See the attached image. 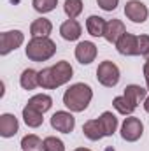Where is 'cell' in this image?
Here are the masks:
<instances>
[{
	"instance_id": "1",
	"label": "cell",
	"mask_w": 149,
	"mask_h": 151,
	"mask_svg": "<svg viewBox=\"0 0 149 151\" xmlns=\"http://www.w3.org/2000/svg\"><path fill=\"white\" fill-rule=\"evenodd\" d=\"M72 72L74 70H72L70 63L65 62V60H62L56 65L47 67V69H42L39 72V86L47 88V90H54V88L69 83L70 77H72Z\"/></svg>"
},
{
	"instance_id": "2",
	"label": "cell",
	"mask_w": 149,
	"mask_h": 151,
	"mask_svg": "<svg viewBox=\"0 0 149 151\" xmlns=\"http://www.w3.org/2000/svg\"><path fill=\"white\" fill-rule=\"evenodd\" d=\"M91 99H93V91H91V88H90L88 84H84V83L72 84V86L63 93V104H65L70 111H74V113L84 111V109L90 106Z\"/></svg>"
},
{
	"instance_id": "3",
	"label": "cell",
	"mask_w": 149,
	"mask_h": 151,
	"mask_svg": "<svg viewBox=\"0 0 149 151\" xmlns=\"http://www.w3.org/2000/svg\"><path fill=\"white\" fill-rule=\"evenodd\" d=\"M25 53L32 62H46L56 53V44L49 37H34L27 44Z\"/></svg>"
},
{
	"instance_id": "4",
	"label": "cell",
	"mask_w": 149,
	"mask_h": 151,
	"mask_svg": "<svg viewBox=\"0 0 149 151\" xmlns=\"http://www.w3.org/2000/svg\"><path fill=\"white\" fill-rule=\"evenodd\" d=\"M97 79H98L100 84H104V86H107V88H112V86H116L117 81H119V69L116 67V63L105 60V62H102V63L98 65V69H97Z\"/></svg>"
},
{
	"instance_id": "5",
	"label": "cell",
	"mask_w": 149,
	"mask_h": 151,
	"mask_svg": "<svg viewBox=\"0 0 149 151\" xmlns=\"http://www.w3.org/2000/svg\"><path fill=\"white\" fill-rule=\"evenodd\" d=\"M142 132H144V125H142V121L139 118H133V116L126 118L123 121V125H121V137L125 141H128V142L139 141Z\"/></svg>"
},
{
	"instance_id": "6",
	"label": "cell",
	"mask_w": 149,
	"mask_h": 151,
	"mask_svg": "<svg viewBox=\"0 0 149 151\" xmlns=\"http://www.w3.org/2000/svg\"><path fill=\"white\" fill-rule=\"evenodd\" d=\"M25 40V35L19 30H11V32H4L0 35V55H9L12 49L19 47Z\"/></svg>"
},
{
	"instance_id": "7",
	"label": "cell",
	"mask_w": 149,
	"mask_h": 151,
	"mask_svg": "<svg viewBox=\"0 0 149 151\" xmlns=\"http://www.w3.org/2000/svg\"><path fill=\"white\" fill-rule=\"evenodd\" d=\"M116 47L121 55L126 56H139V35L133 34H123L119 40L116 42Z\"/></svg>"
},
{
	"instance_id": "8",
	"label": "cell",
	"mask_w": 149,
	"mask_h": 151,
	"mask_svg": "<svg viewBox=\"0 0 149 151\" xmlns=\"http://www.w3.org/2000/svg\"><path fill=\"white\" fill-rule=\"evenodd\" d=\"M51 127L62 134H70L75 127V119L70 113L65 111H58L51 116Z\"/></svg>"
},
{
	"instance_id": "9",
	"label": "cell",
	"mask_w": 149,
	"mask_h": 151,
	"mask_svg": "<svg viewBox=\"0 0 149 151\" xmlns=\"http://www.w3.org/2000/svg\"><path fill=\"white\" fill-rule=\"evenodd\" d=\"M125 14H126V18L132 19L133 23H144V21L148 19L149 11L142 2H139V0H130V2H126V5H125Z\"/></svg>"
},
{
	"instance_id": "10",
	"label": "cell",
	"mask_w": 149,
	"mask_h": 151,
	"mask_svg": "<svg viewBox=\"0 0 149 151\" xmlns=\"http://www.w3.org/2000/svg\"><path fill=\"white\" fill-rule=\"evenodd\" d=\"M97 56V46L90 40H84V42H79L77 47H75V58L79 60V63L82 65H88L95 60Z\"/></svg>"
},
{
	"instance_id": "11",
	"label": "cell",
	"mask_w": 149,
	"mask_h": 151,
	"mask_svg": "<svg viewBox=\"0 0 149 151\" xmlns=\"http://www.w3.org/2000/svg\"><path fill=\"white\" fill-rule=\"evenodd\" d=\"M123 34H126V28H125L123 21H119V19H111V21L105 23V32H104L105 40H109V42H114V44H116Z\"/></svg>"
},
{
	"instance_id": "12",
	"label": "cell",
	"mask_w": 149,
	"mask_h": 151,
	"mask_svg": "<svg viewBox=\"0 0 149 151\" xmlns=\"http://www.w3.org/2000/svg\"><path fill=\"white\" fill-rule=\"evenodd\" d=\"M18 128H19L18 119L12 114H2L0 116V135L2 137H12V135H16Z\"/></svg>"
},
{
	"instance_id": "13",
	"label": "cell",
	"mask_w": 149,
	"mask_h": 151,
	"mask_svg": "<svg viewBox=\"0 0 149 151\" xmlns=\"http://www.w3.org/2000/svg\"><path fill=\"white\" fill-rule=\"evenodd\" d=\"M82 132H84V135H86L90 141H100L102 137H105L104 128H102V125H100L98 119H90V121H86L84 127H82Z\"/></svg>"
},
{
	"instance_id": "14",
	"label": "cell",
	"mask_w": 149,
	"mask_h": 151,
	"mask_svg": "<svg viewBox=\"0 0 149 151\" xmlns=\"http://www.w3.org/2000/svg\"><path fill=\"white\" fill-rule=\"evenodd\" d=\"M60 34L65 40H75V39L81 37V25L75 19H67L60 27Z\"/></svg>"
},
{
	"instance_id": "15",
	"label": "cell",
	"mask_w": 149,
	"mask_h": 151,
	"mask_svg": "<svg viewBox=\"0 0 149 151\" xmlns=\"http://www.w3.org/2000/svg\"><path fill=\"white\" fill-rule=\"evenodd\" d=\"M105 19L100 18V16H90L86 19V28H88V34L93 35V37H102L104 32H105Z\"/></svg>"
},
{
	"instance_id": "16",
	"label": "cell",
	"mask_w": 149,
	"mask_h": 151,
	"mask_svg": "<svg viewBox=\"0 0 149 151\" xmlns=\"http://www.w3.org/2000/svg\"><path fill=\"white\" fill-rule=\"evenodd\" d=\"M51 30H53V25H51V21L46 19V18L35 19V21L32 23V27H30L32 37H47V35L51 34Z\"/></svg>"
},
{
	"instance_id": "17",
	"label": "cell",
	"mask_w": 149,
	"mask_h": 151,
	"mask_svg": "<svg viewBox=\"0 0 149 151\" xmlns=\"http://www.w3.org/2000/svg\"><path fill=\"white\" fill-rule=\"evenodd\" d=\"M146 93H148V90H144L142 86L130 84V86H126V88H125V93H123V95H125L132 104L139 106L142 100H146Z\"/></svg>"
},
{
	"instance_id": "18",
	"label": "cell",
	"mask_w": 149,
	"mask_h": 151,
	"mask_svg": "<svg viewBox=\"0 0 149 151\" xmlns=\"http://www.w3.org/2000/svg\"><path fill=\"white\" fill-rule=\"evenodd\" d=\"M28 106L34 107L35 111H39V113L44 114L46 111L51 109V106H53V99H51L49 95H35V97H32V99L28 100Z\"/></svg>"
},
{
	"instance_id": "19",
	"label": "cell",
	"mask_w": 149,
	"mask_h": 151,
	"mask_svg": "<svg viewBox=\"0 0 149 151\" xmlns=\"http://www.w3.org/2000/svg\"><path fill=\"white\" fill-rule=\"evenodd\" d=\"M98 121H100V125H102L105 135H112V134L116 132V128H117V118L112 113H109V111L102 113V116L98 118Z\"/></svg>"
},
{
	"instance_id": "20",
	"label": "cell",
	"mask_w": 149,
	"mask_h": 151,
	"mask_svg": "<svg viewBox=\"0 0 149 151\" xmlns=\"http://www.w3.org/2000/svg\"><path fill=\"white\" fill-rule=\"evenodd\" d=\"M23 119H25V123H27L28 127H32V128L40 127V125H42V121H44L42 113L35 111V109H34V107H30V106H27V107L23 109Z\"/></svg>"
},
{
	"instance_id": "21",
	"label": "cell",
	"mask_w": 149,
	"mask_h": 151,
	"mask_svg": "<svg viewBox=\"0 0 149 151\" xmlns=\"http://www.w3.org/2000/svg\"><path fill=\"white\" fill-rule=\"evenodd\" d=\"M19 83L25 90H35L39 86V72H35L34 69L23 70V74L19 77Z\"/></svg>"
},
{
	"instance_id": "22",
	"label": "cell",
	"mask_w": 149,
	"mask_h": 151,
	"mask_svg": "<svg viewBox=\"0 0 149 151\" xmlns=\"http://www.w3.org/2000/svg\"><path fill=\"white\" fill-rule=\"evenodd\" d=\"M21 148L25 151H44V141H40L37 135L30 134L21 139Z\"/></svg>"
},
{
	"instance_id": "23",
	"label": "cell",
	"mask_w": 149,
	"mask_h": 151,
	"mask_svg": "<svg viewBox=\"0 0 149 151\" xmlns=\"http://www.w3.org/2000/svg\"><path fill=\"white\" fill-rule=\"evenodd\" d=\"M112 106L116 107V111L121 114H132L135 109H137V106L135 104H132L125 95H121V97H116L114 100H112Z\"/></svg>"
},
{
	"instance_id": "24",
	"label": "cell",
	"mask_w": 149,
	"mask_h": 151,
	"mask_svg": "<svg viewBox=\"0 0 149 151\" xmlns=\"http://www.w3.org/2000/svg\"><path fill=\"white\" fill-rule=\"evenodd\" d=\"M65 14L69 16V19H75L81 12H82V2L81 0H65Z\"/></svg>"
},
{
	"instance_id": "25",
	"label": "cell",
	"mask_w": 149,
	"mask_h": 151,
	"mask_svg": "<svg viewBox=\"0 0 149 151\" xmlns=\"http://www.w3.org/2000/svg\"><path fill=\"white\" fill-rule=\"evenodd\" d=\"M32 4H34V9L37 12H42L44 14V12H51L56 7L58 0H34Z\"/></svg>"
},
{
	"instance_id": "26",
	"label": "cell",
	"mask_w": 149,
	"mask_h": 151,
	"mask_svg": "<svg viewBox=\"0 0 149 151\" xmlns=\"http://www.w3.org/2000/svg\"><path fill=\"white\" fill-rule=\"evenodd\" d=\"M44 151H65V146L56 137H46L44 139Z\"/></svg>"
},
{
	"instance_id": "27",
	"label": "cell",
	"mask_w": 149,
	"mask_h": 151,
	"mask_svg": "<svg viewBox=\"0 0 149 151\" xmlns=\"http://www.w3.org/2000/svg\"><path fill=\"white\" fill-rule=\"evenodd\" d=\"M149 53V35H139V55H148Z\"/></svg>"
},
{
	"instance_id": "28",
	"label": "cell",
	"mask_w": 149,
	"mask_h": 151,
	"mask_svg": "<svg viewBox=\"0 0 149 151\" xmlns=\"http://www.w3.org/2000/svg\"><path fill=\"white\" fill-rule=\"evenodd\" d=\"M98 2V5L104 9V11H114L116 7H117V2L119 0H97Z\"/></svg>"
},
{
	"instance_id": "29",
	"label": "cell",
	"mask_w": 149,
	"mask_h": 151,
	"mask_svg": "<svg viewBox=\"0 0 149 151\" xmlns=\"http://www.w3.org/2000/svg\"><path fill=\"white\" fill-rule=\"evenodd\" d=\"M144 77H146V84H148V90H149V63L144 65Z\"/></svg>"
},
{
	"instance_id": "30",
	"label": "cell",
	"mask_w": 149,
	"mask_h": 151,
	"mask_svg": "<svg viewBox=\"0 0 149 151\" xmlns=\"http://www.w3.org/2000/svg\"><path fill=\"white\" fill-rule=\"evenodd\" d=\"M144 109L149 113V97H146V100H144Z\"/></svg>"
},
{
	"instance_id": "31",
	"label": "cell",
	"mask_w": 149,
	"mask_h": 151,
	"mask_svg": "<svg viewBox=\"0 0 149 151\" xmlns=\"http://www.w3.org/2000/svg\"><path fill=\"white\" fill-rule=\"evenodd\" d=\"M75 151H91V150H88V148H77Z\"/></svg>"
},
{
	"instance_id": "32",
	"label": "cell",
	"mask_w": 149,
	"mask_h": 151,
	"mask_svg": "<svg viewBox=\"0 0 149 151\" xmlns=\"http://www.w3.org/2000/svg\"><path fill=\"white\" fill-rule=\"evenodd\" d=\"M146 63H149V53L146 55Z\"/></svg>"
}]
</instances>
